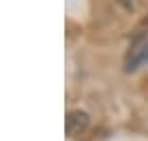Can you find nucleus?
I'll use <instances>...</instances> for the list:
<instances>
[{"label": "nucleus", "instance_id": "obj_1", "mask_svg": "<svg viewBox=\"0 0 148 141\" xmlns=\"http://www.w3.org/2000/svg\"><path fill=\"white\" fill-rule=\"evenodd\" d=\"M144 64H148V30H140L125 54V70L135 73Z\"/></svg>", "mask_w": 148, "mask_h": 141}, {"label": "nucleus", "instance_id": "obj_2", "mask_svg": "<svg viewBox=\"0 0 148 141\" xmlns=\"http://www.w3.org/2000/svg\"><path fill=\"white\" fill-rule=\"evenodd\" d=\"M88 124H90L88 113L79 111V109L69 111V113H67V120H64V128H67V135H69V137H77V135H82L86 128H88Z\"/></svg>", "mask_w": 148, "mask_h": 141}, {"label": "nucleus", "instance_id": "obj_3", "mask_svg": "<svg viewBox=\"0 0 148 141\" xmlns=\"http://www.w3.org/2000/svg\"><path fill=\"white\" fill-rule=\"evenodd\" d=\"M116 2L120 4L122 9H125L127 13H133L137 7H140V0H116Z\"/></svg>", "mask_w": 148, "mask_h": 141}]
</instances>
